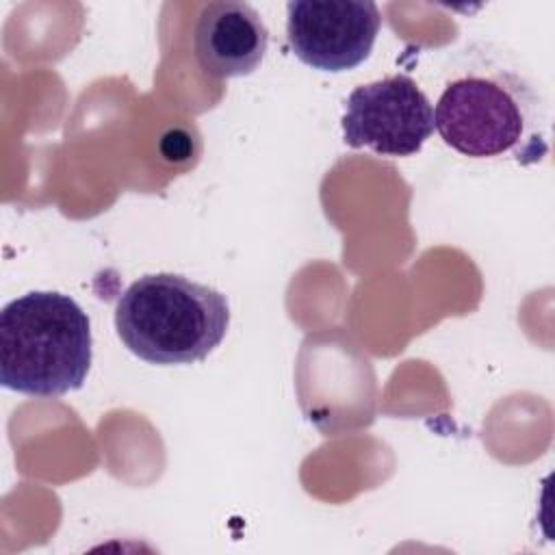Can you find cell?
<instances>
[{"instance_id": "cell-1", "label": "cell", "mask_w": 555, "mask_h": 555, "mask_svg": "<svg viewBox=\"0 0 555 555\" xmlns=\"http://www.w3.org/2000/svg\"><path fill=\"white\" fill-rule=\"evenodd\" d=\"M434 128L468 158L512 156L531 165L548 152L538 89L527 76L486 54L447 82L436 102Z\"/></svg>"}, {"instance_id": "cell-2", "label": "cell", "mask_w": 555, "mask_h": 555, "mask_svg": "<svg viewBox=\"0 0 555 555\" xmlns=\"http://www.w3.org/2000/svg\"><path fill=\"white\" fill-rule=\"evenodd\" d=\"M91 369L87 312L63 293L33 291L0 312V382L30 397L78 390Z\"/></svg>"}, {"instance_id": "cell-3", "label": "cell", "mask_w": 555, "mask_h": 555, "mask_svg": "<svg viewBox=\"0 0 555 555\" xmlns=\"http://www.w3.org/2000/svg\"><path fill=\"white\" fill-rule=\"evenodd\" d=\"M230 306L223 293L178 273H150L117 299L121 343L150 364H193L225 338Z\"/></svg>"}, {"instance_id": "cell-4", "label": "cell", "mask_w": 555, "mask_h": 555, "mask_svg": "<svg viewBox=\"0 0 555 555\" xmlns=\"http://www.w3.org/2000/svg\"><path fill=\"white\" fill-rule=\"evenodd\" d=\"M343 141L382 156H414L434 134V106L410 76L356 87L345 102Z\"/></svg>"}, {"instance_id": "cell-5", "label": "cell", "mask_w": 555, "mask_h": 555, "mask_svg": "<svg viewBox=\"0 0 555 555\" xmlns=\"http://www.w3.org/2000/svg\"><path fill=\"white\" fill-rule=\"evenodd\" d=\"M382 15L369 0H295L286 4L293 54L321 72L358 67L373 50Z\"/></svg>"}, {"instance_id": "cell-6", "label": "cell", "mask_w": 555, "mask_h": 555, "mask_svg": "<svg viewBox=\"0 0 555 555\" xmlns=\"http://www.w3.org/2000/svg\"><path fill=\"white\" fill-rule=\"evenodd\" d=\"M269 46L260 13L247 2L217 0L202 7L195 24V59L212 78H238L258 69Z\"/></svg>"}]
</instances>
